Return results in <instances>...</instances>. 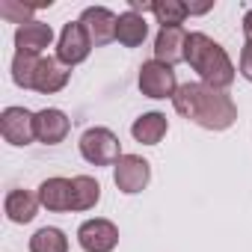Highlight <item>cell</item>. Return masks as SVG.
<instances>
[{
	"mask_svg": "<svg viewBox=\"0 0 252 252\" xmlns=\"http://www.w3.org/2000/svg\"><path fill=\"white\" fill-rule=\"evenodd\" d=\"M172 107L178 116H184L187 122L199 125L205 131H228L237 122V104L231 101L228 92L205 86V83H181Z\"/></svg>",
	"mask_w": 252,
	"mask_h": 252,
	"instance_id": "6da1fadb",
	"label": "cell"
},
{
	"mask_svg": "<svg viewBox=\"0 0 252 252\" xmlns=\"http://www.w3.org/2000/svg\"><path fill=\"white\" fill-rule=\"evenodd\" d=\"M184 63L199 74V83L214 86V89H222V92L234 83V74H237L228 51L220 42H214L208 33H202V30H196V33L187 36Z\"/></svg>",
	"mask_w": 252,
	"mask_h": 252,
	"instance_id": "7a4b0ae2",
	"label": "cell"
},
{
	"mask_svg": "<svg viewBox=\"0 0 252 252\" xmlns=\"http://www.w3.org/2000/svg\"><path fill=\"white\" fill-rule=\"evenodd\" d=\"M77 149H80V158L86 163H92V166H116V160L122 158L119 137L110 128H104V125L86 128L80 143H77Z\"/></svg>",
	"mask_w": 252,
	"mask_h": 252,
	"instance_id": "3957f363",
	"label": "cell"
},
{
	"mask_svg": "<svg viewBox=\"0 0 252 252\" xmlns=\"http://www.w3.org/2000/svg\"><path fill=\"white\" fill-rule=\"evenodd\" d=\"M137 83H140V92H143L146 98H155V101H163V98L172 101L175 92H178L175 68L166 65V63H160V60H149V63H143V65H140V77H137Z\"/></svg>",
	"mask_w": 252,
	"mask_h": 252,
	"instance_id": "277c9868",
	"label": "cell"
},
{
	"mask_svg": "<svg viewBox=\"0 0 252 252\" xmlns=\"http://www.w3.org/2000/svg\"><path fill=\"white\" fill-rule=\"evenodd\" d=\"M113 181H116L119 193H125V196L143 193L152 181V163L140 155H122L113 166Z\"/></svg>",
	"mask_w": 252,
	"mask_h": 252,
	"instance_id": "5b68a950",
	"label": "cell"
},
{
	"mask_svg": "<svg viewBox=\"0 0 252 252\" xmlns=\"http://www.w3.org/2000/svg\"><path fill=\"white\" fill-rule=\"evenodd\" d=\"M92 48H95V45H92L86 27H83L80 21H68V24L63 27L60 39H57V60H60L63 65L74 68V65H80V63L89 60Z\"/></svg>",
	"mask_w": 252,
	"mask_h": 252,
	"instance_id": "8992f818",
	"label": "cell"
},
{
	"mask_svg": "<svg viewBox=\"0 0 252 252\" xmlns=\"http://www.w3.org/2000/svg\"><path fill=\"white\" fill-rule=\"evenodd\" d=\"M0 134L9 146H30L36 140V113L27 107H6L0 113Z\"/></svg>",
	"mask_w": 252,
	"mask_h": 252,
	"instance_id": "52a82bcc",
	"label": "cell"
},
{
	"mask_svg": "<svg viewBox=\"0 0 252 252\" xmlns=\"http://www.w3.org/2000/svg\"><path fill=\"white\" fill-rule=\"evenodd\" d=\"M77 243L83 252H113L119 246V228L113 220L104 217H92L86 222H80L77 228Z\"/></svg>",
	"mask_w": 252,
	"mask_h": 252,
	"instance_id": "ba28073f",
	"label": "cell"
},
{
	"mask_svg": "<svg viewBox=\"0 0 252 252\" xmlns=\"http://www.w3.org/2000/svg\"><path fill=\"white\" fill-rule=\"evenodd\" d=\"M77 21L86 27V33H89V39H92L95 48H104V45L116 42V24H119V15H116L113 9H107V6H86V9L80 12Z\"/></svg>",
	"mask_w": 252,
	"mask_h": 252,
	"instance_id": "9c48e42d",
	"label": "cell"
},
{
	"mask_svg": "<svg viewBox=\"0 0 252 252\" xmlns=\"http://www.w3.org/2000/svg\"><path fill=\"white\" fill-rule=\"evenodd\" d=\"M71 131V119L57 110V107H45L36 113V140L45 146H60Z\"/></svg>",
	"mask_w": 252,
	"mask_h": 252,
	"instance_id": "30bf717a",
	"label": "cell"
},
{
	"mask_svg": "<svg viewBox=\"0 0 252 252\" xmlns=\"http://www.w3.org/2000/svg\"><path fill=\"white\" fill-rule=\"evenodd\" d=\"M68 77H71L68 65H63L57 57H42L36 65V74H33V92L54 95V92L68 86Z\"/></svg>",
	"mask_w": 252,
	"mask_h": 252,
	"instance_id": "8fae6325",
	"label": "cell"
},
{
	"mask_svg": "<svg viewBox=\"0 0 252 252\" xmlns=\"http://www.w3.org/2000/svg\"><path fill=\"white\" fill-rule=\"evenodd\" d=\"M36 193H39L42 208H48V211H54V214H65V211L74 208V187H71V178H63V175L45 178Z\"/></svg>",
	"mask_w": 252,
	"mask_h": 252,
	"instance_id": "7c38bea8",
	"label": "cell"
},
{
	"mask_svg": "<svg viewBox=\"0 0 252 252\" xmlns=\"http://www.w3.org/2000/svg\"><path fill=\"white\" fill-rule=\"evenodd\" d=\"M51 42H54V30L45 21L33 18V21L15 27V54H36V57H42V51L51 48Z\"/></svg>",
	"mask_w": 252,
	"mask_h": 252,
	"instance_id": "4fadbf2b",
	"label": "cell"
},
{
	"mask_svg": "<svg viewBox=\"0 0 252 252\" xmlns=\"http://www.w3.org/2000/svg\"><path fill=\"white\" fill-rule=\"evenodd\" d=\"M187 30L184 27H160L158 36H155V60L166 63V65H175L184 60V51H187Z\"/></svg>",
	"mask_w": 252,
	"mask_h": 252,
	"instance_id": "5bb4252c",
	"label": "cell"
},
{
	"mask_svg": "<svg viewBox=\"0 0 252 252\" xmlns=\"http://www.w3.org/2000/svg\"><path fill=\"white\" fill-rule=\"evenodd\" d=\"M166 131H169V119H166V113H158V110L143 113L131 125V137L143 146H158L166 137Z\"/></svg>",
	"mask_w": 252,
	"mask_h": 252,
	"instance_id": "9a60e30c",
	"label": "cell"
},
{
	"mask_svg": "<svg viewBox=\"0 0 252 252\" xmlns=\"http://www.w3.org/2000/svg\"><path fill=\"white\" fill-rule=\"evenodd\" d=\"M39 193H30V190H9L6 199H3V211L9 217V222H33L36 214H39Z\"/></svg>",
	"mask_w": 252,
	"mask_h": 252,
	"instance_id": "2e32d148",
	"label": "cell"
},
{
	"mask_svg": "<svg viewBox=\"0 0 252 252\" xmlns=\"http://www.w3.org/2000/svg\"><path fill=\"white\" fill-rule=\"evenodd\" d=\"M146 39H149V21H146V15L131 12V9L119 15V24H116V42L119 45L140 48Z\"/></svg>",
	"mask_w": 252,
	"mask_h": 252,
	"instance_id": "e0dca14e",
	"label": "cell"
},
{
	"mask_svg": "<svg viewBox=\"0 0 252 252\" xmlns=\"http://www.w3.org/2000/svg\"><path fill=\"white\" fill-rule=\"evenodd\" d=\"M71 187H74V208L71 211H92L101 202V184L92 175H74Z\"/></svg>",
	"mask_w": 252,
	"mask_h": 252,
	"instance_id": "ac0fdd59",
	"label": "cell"
},
{
	"mask_svg": "<svg viewBox=\"0 0 252 252\" xmlns=\"http://www.w3.org/2000/svg\"><path fill=\"white\" fill-rule=\"evenodd\" d=\"M30 252H68V237L57 225H45L30 237Z\"/></svg>",
	"mask_w": 252,
	"mask_h": 252,
	"instance_id": "d6986e66",
	"label": "cell"
},
{
	"mask_svg": "<svg viewBox=\"0 0 252 252\" xmlns=\"http://www.w3.org/2000/svg\"><path fill=\"white\" fill-rule=\"evenodd\" d=\"M152 15L158 18L160 27H181L190 9L181 0H152Z\"/></svg>",
	"mask_w": 252,
	"mask_h": 252,
	"instance_id": "ffe728a7",
	"label": "cell"
},
{
	"mask_svg": "<svg viewBox=\"0 0 252 252\" xmlns=\"http://www.w3.org/2000/svg\"><path fill=\"white\" fill-rule=\"evenodd\" d=\"M39 60L42 57H36V54H15L12 57V80H15V86L33 89V74H36Z\"/></svg>",
	"mask_w": 252,
	"mask_h": 252,
	"instance_id": "44dd1931",
	"label": "cell"
},
{
	"mask_svg": "<svg viewBox=\"0 0 252 252\" xmlns=\"http://www.w3.org/2000/svg\"><path fill=\"white\" fill-rule=\"evenodd\" d=\"M33 12H36V6H27V3H18V0H3L0 3V18H6V21H12V24H27V21H33Z\"/></svg>",
	"mask_w": 252,
	"mask_h": 252,
	"instance_id": "7402d4cb",
	"label": "cell"
},
{
	"mask_svg": "<svg viewBox=\"0 0 252 252\" xmlns=\"http://www.w3.org/2000/svg\"><path fill=\"white\" fill-rule=\"evenodd\" d=\"M240 74L252 83V45H243L240 51Z\"/></svg>",
	"mask_w": 252,
	"mask_h": 252,
	"instance_id": "603a6c76",
	"label": "cell"
},
{
	"mask_svg": "<svg viewBox=\"0 0 252 252\" xmlns=\"http://www.w3.org/2000/svg\"><path fill=\"white\" fill-rule=\"evenodd\" d=\"M243 39H246V45H252V9L243 15Z\"/></svg>",
	"mask_w": 252,
	"mask_h": 252,
	"instance_id": "cb8c5ba5",
	"label": "cell"
},
{
	"mask_svg": "<svg viewBox=\"0 0 252 252\" xmlns=\"http://www.w3.org/2000/svg\"><path fill=\"white\" fill-rule=\"evenodd\" d=\"M187 9H190V15H202V12L214 9V0H208V3H190Z\"/></svg>",
	"mask_w": 252,
	"mask_h": 252,
	"instance_id": "d4e9b609",
	"label": "cell"
}]
</instances>
